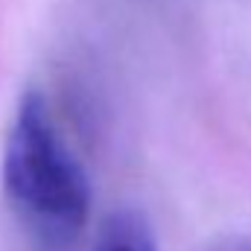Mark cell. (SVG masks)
I'll use <instances>...</instances> for the list:
<instances>
[{"mask_svg":"<svg viewBox=\"0 0 251 251\" xmlns=\"http://www.w3.org/2000/svg\"><path fill=\"white\" fill-rule=\"evenodd\" d=\"M91 251H158L149 219L134 207H117L105 216Z\"/></svg>","mask_w":251,"mask_h":251,"instance_id":"7a4b0ae2","label":"cell"},{"mask_svg":"<svg viewBox=\"0 0 251 251\" xmlns=\"http://www.w3.org/2000/svg\"><path fill=\"white\" fill-rule=\"evenodd\" d=\"M210 251H251V237H243V234L240 237H225Z\"/></svg>","mask_w":251,"mask_h":251,"instance_id":"3957f363","label":"cell"},{"mask_svg":"<svg viewBox=\"0 0 251 251\" xmlns=\"http://www.w3.org/2000/svg\"><path fill=\"white\" fill-rule=\"evenodd\" d=\"M3 193L29 240L44 251H67L91 216L88 173L38 91L24 94L15 111L3 152Z\"/></svg>","mask_w":251,"mask_h":251,"instance_id":"6da1fadb","label":"cell"}]
</instances>
